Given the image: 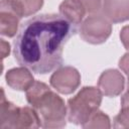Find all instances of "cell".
Instances as JSON below:
<instances>
[{"instance_id": "obj_1", "label": "cell", "mask_w": 129, "mask_h": 129, "mask_svg": "<svg viewBox=\"0 0 129 129\" xmlns=\"http://www.w3.org/2000/svg\"><path fill=\"white\" fill-rule=\"evenodd\" d=\"M77 27L59 14L44 13L24 21L13 42L15 60L35 74H47L62 64L66 42Z\"/></svg>"}, {"instance_id": "obj_2", "label": "cell", "mask_w": 129, "mask_h": 129, "mask_svg": "<svg viewBox=\"0 0 129 129\" xmlns=\"http://www.w3.org/2000/svg\"><path fill=\"white\" fill-rule=\"evenodd\" d=\"M26 100L36 111L40 120V127L56 129L66 126L68 109L64 101L52 92L46 84L34 81L26 91Z\"/></svg>"}, {"instance_id": "obj_3", "label": "cell", "mask_w": 129, "mask_h": 129, "mask_svg": "<svg viewBox=\"0 0 129 129\" xmlns=\"http://www.w3.org/2000/svg\"><path fill=\"white\" fill-rule=\"evenodd\" d=\"M102 92L99 88L84 87L68 101V119L76 125H83L96 112L102 103Z\"/></svg>"}, {"instance_id": "obj_4", "label": "cell", "mask_w": 129, "mask_h": 129, "mask_svg": "<svg viewBox=\"0 0 129 129\" xmlns=\"http://www.w3.org/2000/svg\"><path fill=\"white\" fill-rule=\"evenodd\" d=\"M0 102V128L18 129V128H38L40 120L36 111L31 107H17L5 98L4 90H1Z\"/></svg>"}, {"instance_id": "obj_5", "label": "cell", "mask_w": 129, "mask_h": 129, "mask_svg": "<svg viewBox=\"0 0 129 129\" xmlns=\"http://www.w3.org/2000/svg\"><path fill=\"white\" fill-rule=\"evenodd\" d=\"M112 32L111 21L104 15L95 13L88 16L81 24L80 35L89 43L101 44L105 42Z\"/></svg>"}, {"instance_id": "obj_6", "label": "cell", "mask_w": 129, "mask_h": 129, "mask_svg": "<svg viewBox=\"0 0 129 129\" xmlns=\"http://www.w3.org/2000/svg\"><path fill=\"white\" fill-rule=\"evenodd\" d=\"M50 85L58 93L69 95L74 93L81 84V75L73 67H59L50 77Z\"/></svg>"}, {"instance_id": "obj_7", "label": "cell", "mask_w": 129, "mask_h": 129, "mask_svg": "<svg viewBox=\"0 0 129 129\" xmlns=\"http://www.w3.org/2000/svg\"><path fill=\"white\" fill-rule=\"evenodd\" d=\"M22 16L13 0H1L0 5V31L2 35L12 37L17 34Z\"/></svg>"}, {"instance_id": "obj_8", "label": "cell", "mask_w": 129, "mask_h": 129, "mask_svg": "<svg viewBox=\"0 0 129 129\" xmlns=\"http://www.w3.org/2000/svg\"><path fill=\"white\" fill-rule=\"evenodd\" d=\"M125 86V80L122 74L114 69L103 72L98 81V88L103 95L107 97H116L122 93Z\"/></svg>"}, {"instance_id": "obj_9", "label": "cell", "mask_w": 129, "mask_h": 129, "mask_svg": "<svg viewBox=\"0 0 129 129\" xmlns=\"http://www.w3.org/2000/svg\"><path fill=\"white\" fill-rule=\"evenodd\" d=\"M102 12L113 23L129 20V0H103Z\"/></svg>"}, {"instance_id": "obj_10", "label": "cell", "mask_w": 129, "mask_h": 129, "mask_svg": "<svg viewBox=\"0 0 129 129\" xmlns=\"http://www.w3.org/2000/svg\"><path fill=\"white\" fill-rule=\"evenodd\" d=\"M29 71L25 67L9 70L5 77L7 85L13 90L26 92L34 83L33 76Z\"/></svg>"}, {"instance_id": "obj_11", "label": "cell", "mask_w": 129, "mask_h": 129, "mask_svg": "<svg viewBox=\"0 0 129 129\" xmlns=\"http://www.w3.org/2000/svg\"><path fill=\"white\" fill-rule=\"evenodd\" d=\"M59 15L78 28L86 14L85 8L76 0H63L58 8Z\"/></svg>"}, {"instance_id": "obj_12", "label": "cell", "mask_w": 129, "mask_h": 129, "mask_svg": "<svg viewBox=\"0 0 129 129\" xmlns=\"http://www.w3.org/2000/svg\"><path fill=\"white\" fill-rule=\"evenodd\" d=\"M115 128H129V90L121 98V110L114 118Z\"/></svg>"}, {"instance_id": "obj_13", "label": "cell", "mask_w": 129, "mask_h": 129, "mask_svg": "<svg viewBox=\"0 0 129 129\" xmlns=\"http://www.w3.org/2000/svg\"><path fill=\"white\" fill-rule=\"evenodd\" d=\"M22 17L36 13L43 5V0H13Z\"/></svg>"}, {"instance_id": "obj_14", "label": "cell", "mask_w": 129, "mask_h": 129, "mask_svg": "<svg viewBox=\"0 0 129 129\" xmlns=\"http://www.w3.org/2000/svg\"><path fill=\"white\" fill-rule=\"evenodd\" d=\"M86 129H91V128H110L111 123H110V118L108 115L103 113L102 111L97 110L94 112L91 117L88 119L86 123L82 125Z\"/></svg>"}, {"instance_id": "obj_15", "label": "cell", "mask_w": 129, "mask_h": 129, "mask_svg": "<svg viewBox=\"0 0 129 129\" xmlns=\"http://www.w3.org/2000/svg\"><path fill=\"white\" fill-rule=\"evenodd\" d=\"M79 2L89 14H95L102 8L103 0H76Z\"/></svg>"}, {"instance_id": "obj_16", "label": "cell", "mask_w": 129, "mask_h": 129, "mask_svg": "<svg viewBox=\"0 0 129 129\" xmlns=\"http://www.w3.org/2000/svg\"><path fill=\"white\" fill-rule=\"evenodd\" d=\"M120 39H121L124 47L129 51V25H126L121 29Z\"/></svg>"}, {"instance_id": "obj_17", "label": "cell", "mask_w": 129, "mask_h": 129, "mask_svg": "<svg viewBox=\"0 0 129 129\" xmlns=\"http://www.w3.org/2000/svg\"><path fill=\"white\" fill-rule=\"evenodd\" d=\"M119 68L129 77V52L125 53L119 60Z\"/></svg>"}, {"instance_id": "obj_18", "label": "cell", "mask_w": 129, "mask_h": 129, "mask_svg": "<svg viewBox=\"0 0 129 129\" xmlns=\"http://www.w3.org/2000/svg\"><path fill=\"white\" fill-rule=\"evenodd\" d=\"M10 52V45L8 42H6L4 39H1V55L2 58L6 57Z\"/></svg>"}, {"instance_id": "obj_19", "label": "cell", "mask_w": 129, "mask_h": 129, "mask_svg": "<svg viewBox=\"0 0 129 129\" xmlns=\"http://www.w3.org/2000/svg\"><path fill=\"white\" fill-rule=\"evenodd\" d=\"M127 89L129 90V77H128V83H127Z\"/></svg>"}]
</instances>
